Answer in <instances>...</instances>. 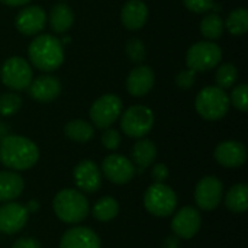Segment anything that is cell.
<instances>
[{"mask_svg":"<svg viewBox=\"0 0 248 248\" xmlns=\"http://www.w3.org/2000/svg\"><path fill=\"white\" fill-rule=\"evenodd\" d=\"M39 160L36 144L22 135H6L0 140V163L13 170L25 171L32 169Z\"/></svg>","mask_w":248,"mask_h":248,"instance_id":"6da1fadb","label":"cell"},{"mask_svg":"<svg viewBox=\"0 0 248 248\" xmlns=\"http://www.w3.org/2000/svg\"><path fill=\"white\" fill-rule=\"evenodd\" d=\"M28 57L33 67L44 73H51L64 62V45L54 35H36L28 46Z\"/></svg>","mask_w":248,"mask_h":248,"instance_id":"7a4b0ae2","label":"cell"},{"mask_svg":"<svg viewBox=\"0 0 248 248\" xmlns=\"http://www.w3.org/2000/svg\"><path fill=\"white\" fill-rule=\"evenodd\" d=\"M52 208L57 218L64 224L70 225L83 222L90 211V205L86 195L76 189L60 190L52 201Z\"/></svg>","mask_w":248,"mask_h":248,"instance_id":"3957f363","label":"cell"},{"mask_svg":"<svg viewBox=\"0 0 248 248\" xmlns=\"http://www.w3.org/2000/svg\"><path fill=\"white\" fill-rule=\"evenodd\" d=\"M230 97L224 89L208 86L202 89L195 100V108L199 116L206 121H219L230 110Z\"/></svg>","mask_w":248,"mask_h":248,"instance_id":"277c9868","label":"cell"},{"mask_svg":"<svg viewBox=\"0 0 248 248\" xmlns=\"http://www.w3.org/2000/svg\"><path fill=\"white\" fill-rule=\"evenodd\" d=\"M144 206L157 218H167L176 212L177 195L166 183H153L144 193Z\"/></svg>","mask_w":248,"mask_h":248,"instance_id":"5b68a950","label":"cell"},{"mask_svg":"<svg viewBox=\"0 0 248 248\" xmlns=\"http://www.w3.org/2000/svg\"><path fill=\"white\" fill-rule=\"evenodd\" d=\"M155 122L154 112L144 105H134L128 108L121 118V129L129 138H144L151 132Z\"/></svg>","mask_w":248,"mask_h":248,"instance_id":"8992f818","label":"cell"},{"mask_svg":"<svg viewBox=\"0 0 248 248\" xmlns=\"http://www.w3.org/2000/svg\"><path fill=\"white\" fill-rule=\"evenodd\" d=\"M222 58V49L214 41H199L193 44L186 54L187 68L199 73L215 68Z\"/></svg>","mask_w":248,"mask_h":248,"instance_id":"52a82bcc","label":"cell"},{"mask_svg":"<svg viewBox=\"0 0 248 248\" xmlns=\"http://www.w3.org/2000/svg\"><path fill=\"white\" fill-rule=\"evenodd\" d=\"M1 83L13 92H20L29 87L32 81L31 64L22 57L7 58L0 68Z\"/></svg>","mask_w":248,"mask_h":248,"instance_id":"ba28073f","label":"cell"},{"mask_svg":"<svg viewBox=\"0 0 248 248\" xmlns=\"http://www.w3.org/2000/svg\"><path fill=\"white\" fill-rule=\"evenodd\" d=\"M122 112V100L119 96L108 93L100 96L90 106V119L93 125L99 129L110 128L121 116Z\"/></svg>","mask_w":248,"mask_h":248,"instance_id":"9c48e42d","label":"cell"},{"mask_svg":"<svg viewBox=\"0 0 248 248\" xmlns=\"http://www.w3.org/2000/svg\"><path fill=\"white\" fill-rule=\"evenodd\" d=\"M224 198V185L215 176L201 179L195 189V202L202 211L217 209Z\"/></svg>","mask_w":248,"mask_h":248,"instance_id":"30bf717a","label":"cell"},{"mask_svg":"<svg viewBox=\"0 0 248 248\" xmlns=\"http://www.w3.org/2000/svg\"><path fill=\"white\" fill-rule=\"evenodd\" d=\"M102 171L109 182L115 185H126L135 177L137 167L128 157L121 154H110L105 157L102 163Z\"/></svg>","mask_w":248,"mask_h":248,"instance_id":"8fae6325","label":"cell"},{"mask_svg":"<svg viewBox=\"0 0 248 248\" xmlns=\"http://www.w3.org/2000/svg\"><path fill=\"white\" fill-rule=\"evenodd\" d=\"M202 227L201 212L193 206H183L171 219V231L180 240H192Z\"/></svg>","mask_w":248,"mask_h":248,"instance_id":"7c38bea8","label":"cell"},{"mask_svg":"<svg viewBox=\"0 0 248 248\" xmlns=\"http://www.w3.org/2000/svg\"><path fill=\"white\" fill-rule=\"evenodd\" d=\"M29 219V212L22 203L6 202L0 206V232L13 235L23 230Z\"/></svg>","mask_w":248,"mask_h":248,"instance_id":"4fadbf2b","label":"cell"},{"mask_svg":"<svg viewBox=\"0 0 248 248\" xmlns=\"http://www.w3.org/2000/svg\"><path fill=\"white\" fill-rule=\"evenodd\" d=\"M73 177L77 189L83 193H94L102 187V173L92 160L80 161L73 170Z\"/></svg>","mask_w":248,"mask_h":248,"instance_id":"5bb4252c","label":"cell"},{"mask_svg":"<svg viewBox=\"0 0 248 248\" xmlns=\"http://www.w3.org/2000/svg\"><path fill=\"white\" fill-rule=\"evenodd\" d=\"M46 23V13L39 6H26L15 17L16 29L25 36L38 35Z\"/></svg>","mask_w":248,"mask_h":248,"instance_id":"9a60e30c","label":"cell"},{"mask_svg":"<svg viewBox=\"0 0 248 248\" xmlns=\"http://www.w3.org/2000/svg\"><path fill=\"white\" fill-rule=\"evenodd\" d=\"M215 160L227 169H238L247 161V150L243 142L238 141H222L215 148Z\"/></svg>","mask_w":248,"mask_h":248,"instance_id":"2e32d148","label":"cell"},{"mask_svg":"<svg viewBox=\"0 0 248 248\" xmlns=\"http://www.w3.org/2000/svg\"><path fill=\"white\" fill-rule=\"evenodd\" d=\"M29 96L41 103H48L57 99L61 93V83L52 74H42L31 81L28 87Z\"/></svg>","mask_w":248,"mask_h":248,"instance_id":"e0dca14e","label":"cell"},{"mask_svg":"<svg viewBox=\"0 0 248 248\" xmlns=\"http://www.w3.org/2000/svg\"><path fill=\"white\" fill-rule=\"evenodd\" d=\"M60 248H102V243L93 230L87 227H73L62 234Z\"/></svg>","mask_w":248,"mask_h":248,"instance_id":"ac0fdd59","label":"cell"},{"mask_svg":"<svg viewBox=\"0 0 248 248\" xmlns=\"http://www.w3.org/2000/svg\"><path fill=\"white\" fill-rule=\"evenodd\" d=\"M155 83V76L151 67L138 65L135 67L126 78V90L134 97H142L151 92Z\"/></svg>","mask_w":248,"mask_h":248,"instance_id":"d6986e66","label":"cell"},{"mask_svg":"<svg viewBox=\"0 0 248 248\" xmlns=\"http://www.w3.org/2000/svg\"><path fill=\"white\" fill-rule=\"evenodd\" d=\"M148 19V7L142 0H128L121 10V22L129 31L141 29Z\"/></svg>","mask_w":248,"mask_h":248,"instance_id":"ffe728a7","label":"cell"},{"mask_svg":"<svg viewBox=\"0 0 248 248\" xmlns=\"http://www.w3.org/2000/svg\"><path fill=\"white\" fill-rule=\"evenodd\" d=\"M25 189V182L17 171H0V202H12L17 199Z\"/></svg>","mask_w":248,"mask_h":248,"instance_id":"44dd1931","label":"cell"},{"mask_svg":"<svg viewBox=\"0 0 248 248\" xmlns=\"http://www.w3.org/2000/svg\"><path fill=\"white\" fill-rule=\"evenodd\" d=\"M132 155V163L134 166H137L138 171H144L145 169H148L150 166H153V163L157 158V147L151 140H145V138H140L131 151Z\"/></svg>","mask_w":248,"mask_h":248,"instance_id":"7402d4cb","label":"cell"},{"mask_svg":"<svg viewBox=\"0 0 248 248\" xmlns=\"http://www.w3.org/2000/svg\"><path fill=\"white\" fill-rule=\"evenodd\" d=\"M52 32L65 33L74 23V12L65 3H57L52 6L49 16L46 17Z\"/></svg>","mask_w":248,"mask_h":248,"instance_id":"603a6c76","label":"cell"},{"mask_svg":"<svg viewBox=\"0 0 248 248\" xmlns=\"http://www.w3.org/2000/svg\"><path fill=\"white\" fill-rule=\"evenodd\" d=\"M225 206L234 214H244L248 209V186L244 183L234 185L225 195Z\"/></svg>","mask_w":248,"mask_h":248,"instance_id":"cb8c5ba5","label":"cell"},{"mask_svg":"<svg viewBox=\"0 0 248 248\" xmlns=\"http://www.w3.org/2000/svg\"><path fill=\"white\" fill-rule=\"evenodd\" d=\"M64 134L68 140L84 144L94 137V126L83 119H74L64 126Z\"/></svg>","mask_w":248,"mask_h":248,"instance_id":"d4e9b609","label":"cell"},{"mask_svg":"<svg viewBox=\"0 0 248 248\" xmlns=\"http://www.w3.org/2000/svg\"><path fill=\"white\" fill-rule=\"evenodd\" d=\"M118 214H119V203L112 196L100 198L92 209L93 218L100 222H109V221L115 219L118 217Z\"/></svg>","mask_w":248,"mask_h":248,"instance_id":"484cf974","label":"cell"},{"mask_svg":"<svg viewBox=\"0 0 248 248\" xmlns=\"http://www.w3.org/2000/svg\"><path fill=\"white\" fill-rule=\"evenodd\" d=\"M225 31V23H224V19L212 12V13H208L202 22H201V33L208 39V41H215V39H219L222 36Z\"/></svg>","mask_w":248,"mask_h":248,"instance_id":"4316f807","label":"cell"},{"mask_svg":"<svg viewBox=\"0 0 248 248\" xmlns=\"http://www.w3.org/2000/svg\"><path fill=\"white\" fill-rule=\"evenodd\" d=\"M225 28L230 33L241 36L248 31V12L246 7H238L230 12L227 20H224Z\"/></svg>","mask_w":248,"mask_h":248,"instance_id":"83f0119b","label":"cell"},{"mask_svg":"<svg viewBox=\"0 0 248 248\" xmlns=\"http://www.w3.org/2000/svg\"><path fill=\"white\" fill-rule=\"evenodd\" d=\"M238 78V70L234 64L231 62H225L222 65H219V68L215 73V81L217 86L221 89H230L235 84Z\"/></svg>","mask_w":248,"mask_h":248,"instance_id":"f1b7e54d","label":"cell"},{"mask_svg":"<svg viewBox=\"0 0 248 248\" xmlns=\"http://www.w3.org/2000/svg\"><path fill=\"white\" fill-rule=\"evenodd\" d=\"M22 108V97L16 92H7L0 94V115L13 116Z\"/></svg>","mask_w":248,"mask_h":248,"instance_id":"f546056e","label":"cell"},{"mask_svg":"<svg viewBox=\"0 0 248 248\" xmlns=\"http://www.w3.org/2000/svg\"><path fill=\"white\" fill-rule=\"evenodd\" d=\"M145 45L141 39L138 38H131L128 42H126V55L129 58L131 62H135V64H140L144 61L145 58Z\"/></svg>","mask_w":248,"mask_h":248,"instance_id":"4dcf8cb0","label":"cell"},{"mask_svg":"<svg viewBox=\"0 0 248 248\" xmlns=\"http://www.w3.org/2000/svg\"><path fill=\"white\" fill-rule=\"evenodd\" d=\"M248 86L247 84H238L230 97V105H232L234 108H237L241 112H247L248 110Z\"/></svg>","mask_w":248,"mask_h":248,"instance_id":"1f68e13d","label":"cell"},{"mask_svg":"<svg viewBox=\"0 0 248 248\" xmlns=\"http://www.w3.org/2000/svg\"><path fill=\"white\" fill-rule=\"evenodd\" d=\"M102 144L106 150L109 151H115L119 148L121 145V134L118 129H113V128H106L103 129V134H102Z\"/></svg>","mask_w":248,"mask_h":248,"instance_id":"d6a6232c","label":"cell"},{"mask_svg":"<svg viewBox=\"0 0 248 248\" xmlns=\"http://www.w3.org/2000/svg\"><path fill=\"white\" fill-rule=\"evenodd\" d=\"M195 80H196V71L186 68L176 76V86L180 89H190L195 84Z\"/></svg>","mask_w":248,"mask_h":248,"instance_id":"836d02e7","label":"cell"},{"mask_svg":"<svg viewBox=\"0 0 248 248\" xmlns=\"http://www.w3.org/2000/svg\"><path fill=\"white\" fill-rule=\"evenodd\" d=\"M183 3L193 13H206L214 7V0H183Z\"/></svg>","mask_w":248,"mask_h":248,"instance_id":"e575fe53","label":"cell"},{"mask_svg":"<svg viewBox=\"0 0 248 248\" xmlns=\"http://www.w3.org/2000/svg\"><path fill=\"white\" fill-rule=\"evenodd\" d=\"M169 174H170L169 167L163 163H158V164L153 166V169H151V177L154 179L155 183H164V180L169 179Z\"/></svg>","mask_w":248,"mask_h":248,"instance_id":"d590c367","label":"cell"},{"mask_svg":"<svg viewBox=\"0 0 248 248\" xmlns=\"http://www.w3.org/2000/svg\"><path fill=\"white\" fill-rule=\"evenodd\" d=\"M12 248H42L41 243L35 238H31V237H23V238H19L13 243Z\"/></svg>","mask_w":248,"mask_h":248,"instance_id":"8d00e7d4","label":"cell"},{"mask_svg":"<svg viewBox=\"0 0 248 248\" xmlns=\"http://www.w3.org/2000/svg\"><path fill=\"white\" fill-rule=\"evenodd\" d=\"M163 248H180V238H177L176 235L167 237L163 243Z\"/></svg>","mask_w":248,"mask_h":248,"instance_id":"74e56055","label":"cell"},{"mask_svg":"<svg viewBox=\"0 0 248 248\" xmlns=\"http://www.w3.org/2000/svg\"><path fill=\"white\" fill-rule=\"evenodd\" d=\"M31 0H0V3L9 6V7H17V6H23L28 4Z\"/></svg>","mask_w":248,"mask_h":248,"instance_id":"f35d334b","label":"cell"},{"mask_svg":"<svg viewBox=\"0 0 248 248\" xmlns=\"http://www.w3.org/2000/svg\"><path fill=\"white\" fill-rule=\"evenodd\" d=\"M25 208L28 209L29 214H33V212H36V211L39 209V202H38V201H29L28 205H26Z\"/></svg>","mask_w":248,"mask_h":248,"instance_id":"ab89813d","label":"cell"},{"mask_svg":"<svg viewBox=\"0 0 248 248\" xmlns=\"http://www.w3.org/2000/svg\"><path fill=\"white\" fill-rule=\"evenodd\" d=\"M9 135V126L4 122H0V140Z\"/></svg>","mask_w":248,"mask_h":248,"instance_id":"60d3db41","label":"cell"}]
</instances>
